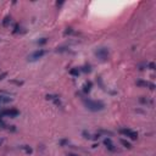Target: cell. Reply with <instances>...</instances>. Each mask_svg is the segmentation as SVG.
I'll list each match as a JSON object with an SVG mask.
<instances>
[{"label": "cell", "mask_w": 156, "mask_h": 156, "mask_svg": "<svg viewBox=\"0 0 156 156\" xmlns=\"http://www.w3.org/2000/svg\"><path fill=\"white\" fill-rule=\"evenodd\" d=\"M3 143H4V140H3V139H0V146L3 145Z\"/></svg>", "instance_id": "23"}, {"label": "cell", "mask_w": 156, "mask_h": 156, "mask_svg": "<svg viewBox=\"0 0 156 156\" xmlns=\"http://www.w3.org/2000/svg\"><path fill=\"white\" fill-rule=\"evenodd\" d=\"M83 103H84V105H85L87 109L90 110V111H94V112H96V111H101V110H104V107H105L104 103H101V101H96V100L84 99Z\"/></svg>", "instance_id": "1"}, {"label": "cell", "mask_w": 156, "mask_h": 156, "mask_svg": "<svg viewBox=\"0 0 156 156\" xmlns=\"http://www.w3.org/2000/svg\"><path fill=\"white\" fill-rule=\"evenodd\" d=\"M45 54H47V51H45L44 49H38V50H35L34 53H32L28 56V59L31 61H35V60H38V59H42Z\"/></svg>", "instance_id": "5"}, {"label": "cell", "mask_w": 156, "mask_h": 156, "mask_svg": "<svg viewBox=\"0 0 156 156\" xmlns=\"http://www.w3.org/2000/svg\"><path fill=\"white\" fill-rule=\"evenodd\" d=\"M70 75L75 76V77H78V76H79V70H78V68H72V70L70 71Z\"/></svg>", "instance_id": "14"}, {"label": "cell", "mask_w": 156, "mask_h": 156, "mask_svg": "<svg viewBox=\"0 0 156 156\" xmlns=\"http://www.w3.org/2000/svg\"><path fill=\"white\" fill-rule=\"evenodd\" d=\"M90 71H91V70H90V66H89V65H88V66H85V67L83 68V72H88V73H89Z\"/></svg>", "instance_id": "19"}, {"label": "cell", "mask_w": 156, "mask_h": 156, "mask_svg": "<svg viewBox=\"0 0 156 156\" xmlns=\"http://www.w3.org/2000/svg\"><path fill=\"white\" fill-rule=\"evenodd\" d=\"M0 127H1V128H6L7 126H6V123L5 122H4L3 121V118H1V116H0Z\"/></svg>", "instance_id": "18"}, {"label": "cell", "mask_w": 156, "mask_h": 156, "mask_svg": "<svg viewBox=\"0 0 156 156\" xmlns=\"http://www.w3.org/2000/svg\"><path fill=\"white\" fill-rule=\"evenodd\" d=\"M120 141H121V144H122L123 146H125V148H128V149H131V148H132V145H131V143H128V141H127V140H125V139H121Z\"/></svg>", "instance_id": "15"}, {"label": "cell", "mask_w": 156, "mask_h": 156, "mask_svg": "<svg viewBox=\"0 0 156 156\" xmlns=\"http://www.w3.org/2000/svg\"><path fill=\"white\" fill-rule=\"evenodd\" d=\"M104 145L106 146V149L109 151H111V153H116V151H117V148L113 145V143L111 141V139H110V138H106L104 140Z\"/></svg>", "instance_id": "8"}, {"label": "cell", "mask_w": 156, "mask_h": 156, "mask_svg": "<svg viewBox=\"0 0 156 156\" xmlns=\"http://www.w3.org/2000/svg\"><path fill=\"white\" fill-rule=\"evenodd\" d=\"M67 156H81V155H77V154H67Z\"/></svg>", "instance_id": "22"}, {"label": "cell", "mask_w": 156, "mask_h": 156, "mask_svg": "<svg viewBox=\"0 0 156 156\" xmlns=\"http://www.w3.org/2000/svg\"><path fill=\"white\" fill-rule=\"evenodd\" d=\"M18 115H20V111H18V110H16V109H13V107H11V109H5V110H1V111H0V116L16 117V116H18Z\"/></svg>", "instance_id": "4"}, {"label": "cell", "mask_w": 156, "mask_h": 156, "mask_svg": "<svg viewBox=\"0 0 156 156\" xmlns=\"http://www.w3.org/2000/svg\"><path fill=\"white\" fill-rule=\"evenodd\" d=\"M20 149L23 150L26 154H32V151H33V150H32L31 146H28V145H21V146H20Z\"/></svg>", "instance_id": "12"}, {"label": "cell", "mask_w": 156, "mask_h": 156, "mask_svg": "<svg viewBox=\"0 0 156 156\" xmlns=\"http://www.w3.org/2000/svg\"><path fill=\"white\" fill-rule=\"evenodd\" d=\"M6 76H7V73H6V72H4V73H3V75H0V81H3V79H4V78H5V77H6Z\"/></svg>", "instance_id": "21"}, {"label": "cell", "mask_w": 156, "mask_h": 156, "mask_svg": "<svg viewBox=\"0 0 156 156\" xmlns=\"http://www.w3.org/2000/svg\"><path fill=\"white\" fill-rule=\"evenodd\" d=\"M95 55L99 60L101 61H106L109 59V50L106 48H99L98 50L95 51Z\"/></svg>", "instance_id": "3"}, {"label": "cell", "mask_w": 156, "mask_h": 156, "mask_svg": "<svg viewBox=\"0 0 156 156\" xmlns=\"http://www.w3.org/2000/svg\"><path fill=\"white\" fill-rule=\"evenodd\" d=\"M91 87H93V83H91L90 81L89 82H85V83L83 84V89H82V90H83L84 94H88L89 91L91 90Z\"/></svg>", "instance_id": "10"}, {"label": "cell", "mask_w": 156, "mask_h": 156, "mask_svg": "<svg viewBox=\"0 0 156 156\" xmlns=\"http://www.w3.org/2000/svg\"><path fill=\"white\" fill-rule=\"evenodd\" d=\"M137 85L143 87V88H149L150 90L155 89V84L151 83V82H148V81H137Z\"/></svg>", "instance_id": "7"}, {"label": "cell", "mask_w": 156, "mask_h": 156, "mask_svg": "<svg viewBox=\"0 0 156 156\" xmlns=\"http://www.w3.org/2000/svg\"><path fill=\"white\" fill-rule=\"evenodd\" d=\"M146 66L149 67V70H155V65H154V62H148V63H146Z\"/></svg>", "instance_id": "17"}, {"label": "cell", "mask_w": 156, "mask_h": 156, "mask_svg": "<svg viewBox=\"0 0 156 156\" xmlns=\"http://www.w3.org/2000/svg\"><path fill=\"white\" fill-rule=\"evenodd\" d=\"M139 101L143 104V105H146V106H154V100L150 99V98H145V96H140Z\"/></svg>", "instance_id": "9"}, {"label": "cell", "mask_w": 156, "mask_h": 156, "mask_svg": "<svg viewBox=\"0 0 156 156\" xmlns=\"http://www.w3.org/2000/svg\"><path fill=\"white\" fill-rule=\"evenodd\" d=\"M12 99L10 96H5V95H0V105H4V104H9L11 103Z\"/></svg>", "instance_id": "11"}, {"label": "cell", "mask_w": 156, "mask_h": 156, "mask_svg": "<svg viewBox=\"0 0 156 156\" xmlns=\"http://www.w3.org/2000/svg\"><path fill=\"white\" fill-rule=\"evenodd\" d=\"M47 42H48V38H40L38 42H37V44H38V45H44Z\"/></svg>", "instance_id": "16"}, {"label": "cell", "mask_w": 156, "mask_h": 156, "mask_svg": "<svg viewBox=\"0 0 156 156\" xmlns=\"http://www.w3.org/2000/svg\"><path fill=\"white\" fill-rule=\"evenodd\" d=\"M10 23H11V17L10 16H7V17L4 18V21H3V26L4 27H7Z\"/></svg>", "instance_id": "13"}, {"label": "cell", "mask_w": 156, "mask_h": 156, "mask_svg": "<svg viewBox=\"0 0 156 156\" xmlns=\"http://www.w3.org/2000/svg\"><path fill=\"white\" fill-rule=\"evenodd\" d=\"M120 133H121L122 135H125V137H127V138H129L132 140H137V139H138V133L134 132V131H132V129H129V128H121Z\"/></svg>", "instance_id": "2"}, {"label": "cell", "mask_w": 156, "mask_h": 156, "mask_svg": "<svg viewBox=\"0 0 156 156\" xmlns=\"http://www.w3.org/2000/svg\"><path fill=\"white\" fill-rule=\"evenodd\" d=\"M20 32V27H18V25H15V29H13V33H18Z\"/></svg>", "instance_id": "20"}, {"label": "cell", "mask_w": 156, "mask_h": 156, "mask_svg": "<svg viewBox=\"0 0 156 156\" xmlns=\"http://www.w3.org/2000/svg\"><path fill=\"white\" fill-rule=\"evenodd\" d=\"M47 99L50 100V101H53L55 105H56L57 107H62V103H61V100L60 98H59L57 95H54V94H48L47 95Z\"/></svg>", "instance_id": "6"}]
</instances>
